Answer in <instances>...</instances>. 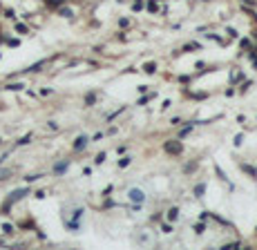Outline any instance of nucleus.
Masks as SVG:
<instances>
[{
  "instance_id": "obj_1",
  "label": "nucleus",
  "mask_w": 257,
  "mask_h": 250,
  "mask_svg": "<svg viewBox=\"0 0 257 250\" xmlns=\"http://www.w3.org/2000/svg\"><path fill=\"white\" fill-rule=\"evenodd\" d=\"M165 150L168 152H172V154H181V143H165Z\"/></svg>"
},
{
  "instance_id": "obj_2",
  "label": "nucleus",
  "mask_w": 257,
  "mask_h": 250,
  "mask_svg": "<svg viewBox=\"0 0 257 250\" xmlns=\"http://www.w3.org/2000/svg\"><path fill=\"white\" fill-rule=\"evenodd\" d=\"M130 199L137 201V203H143V192L141 190H130Z\"/></svg>"
},
{
  "instance_id": "obj_3",
  "label": "nucleus",
  "mask_w": 257,
  "mask_h": 250,
  "mask_svg": "<svg viewBox=\"0 0 257 250\" xmlns=\"http://www.w3.org/2000/svg\"><path fill=\"white\" fill-rule=\"evenodd\" d=\"M85 143H87V139H85V136H78V139H76V143H74V148H76V150H81V148H85Z\"/></svg>"
},
{
  "instance_id": "obj_4",
  "label": "nucleus",
  "mask_w": 257,
  "mask_h": 250,
  "mask_svg": "<svg viewBox=\"0 0 257 250\" xmlns=\"http://www.w3.org/2000/svg\"><path fill=\"white\" fill-rule=\"evenodd\" d=\"M204 190H206V185H204V183H199L197 188H195V197H201V194H204Z\"/></svg>"
},
{
  "instance_id": "obj_5",
  "label": "nucleus",
  "mask_w": 257,
  "mask_h": 250,
  "mask_svg": "<svg viewBox=\"0 0 257 250\" xmlns=\"http://www.w3.org/2000/svg\"><path fill=\"white\" fill-rule=\"evenodd\" d=\"M177 217H179V210H177V208H172L170 212H168V219H172V221H174Z\"/></svg>"
},
{
  "instance_id": "obj_6",
  "label": "nucleus",
  "mask_w": 257,
  "mask_h": 250,
  "mask_svg": "<svg viewBox=\"0 0 257 250\" xmlns=\"http://www.w3.org/2000/svg\"><path fill=\"white\" fill-rule=\"evenodd\" d=\"M154 69H157V65H154V63H148V65H146V72H148V74H152Z\"/></svg>"
},
{
  "instance_id": "obj_7",
  "label": "nucleus",
  "mask_w": 257,
  "mask_h": 250,
  "mask_svg": "<svg viewBox=\"0 0 257 250\" xmlns=\"http://www.w3.org/2000/svg\"><path fill=\"white\" fill-rule=\"evenodd\" d=\"M148 9H150V11H157V2H154V0H150V5H148Z\"/></svg>"
},
{
  "instance_id": "obj_8",
  "label": "nucleus",
  "mask_w": 257,
  "mask_h": 250,
  "mask_svg": "<svg viewBox=\"0 0 257 250\" xmlns=\"http://www.w3.org/2000/svg\"><path fill=\"white\" fill-rule=\"evenodd\" d=\"M244 170H246V172H248V174H253V176L257 174V172H255V170H253V167H250V165H244Z\"/></svg>"
},
{
  "instance_id": "obj_9",
  "label": "nucleus",
  "mask_w": 257,
  "mask_h": 250,
  "mask_svg": "<svg viewBox=\"0 0 257 250\" xmlns=\"http://www.w3.org/2000/svg\"><path fill=\"white\" fill-rule=\"evenodd\" d=\"M143 7V0H137V2H134V9H141Z\"/></svg>"
}]
</instances>
